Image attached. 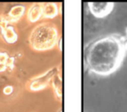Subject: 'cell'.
Returning a JSON list of instances; mask_svg holds the SVG:
<instances>
[{
	"instance_id": "6da1fadb",
	"label": "cell",
	"mask_w": 127,
	"mask_h": 112,
	"mask_svg": "<svg viewBox=\"0 0 127 112\" xmlns=\"http://www.w3.org/2000/svg\"><path fill=\"white\" fill-rule=\"evenodd\" d=\"M127 52V40L118 34L100 37L85 48L86 67L96 75L106 77L121 66Z\"/></svg>"
},
{
	"instance_id": "7a4b0ae2",
	"label": "cell",
	"mask_w": 127,
	"mask_h": 112,
	"mask_svg": "<svg viewBox=\"0 0 127 112\" xmlns=\"http://www.w3.org/2000/svg\"><path fill=\"white\" fill-rule=\"evenodd\" d=\"M60 38L58 30L54 24L42 23L34 27L29 36V44L37 51H46L57 46Z\"/></svg>"
},
{
	"instance_id": "3957f363",
	"label": "cell",
	"mask_w": 127,
	"mask_h": 112,
	"mask_svg": "<svg viewBox=\"0 0 127 112\" xmlns=\"http://www.w3.org/2000/svg\"><path fill=\"white\" fill-rule=\"evenodd\" d=\"M59 72H61L59 67L54 66L50 70H46L44 74L32 77L28 83L29 90L36 92V91H40L42 89H44L50 84H51L53 77Z\"/></svg>"
},
{
	"instance_id": "277c9868",
	"label": "cell",
	"mask_w": 127,
	"mask_h": 112,
	"mask_svg": "<svg viewBox=\"0 0 127 112\" xmlns=\"http://www.w3.org/2000/svg\"><path fill=\"white\" fill-rule=\"evenodd\" d=\"M90 12L95 18H104L109 16L114 9V3H96L89 2L87 4Z\"/></svg>"
},
{
	"instance_id": "5b68a950",
	"label": "cell",
	"mask_w": 127,
	"mask_h": 112,
	"mask_svg": "<svg viewBox=\"0 0 127 112\" xmlns=\"http://www.w3.org/2000/svg\"><path fill=\"white\" fill-rule=\"evenodd\" d=\"M0 35L2 37L3 40L6 44H15L18 39V33H17L14 26L11 25V24L5 25V26L2 27V28L0 29Z\"/></svg>"
},
{
	"instance_id": "8992f818",
	"label": "cell",
	"mask_w": 127,
	"mask_h": 112,
	"mask_svg": "<svg viewBox=\"0 0 127 112\" xmlns=\"http://www.w3.org/2000/svg\"><path fill=\"white\" fill-rule=\"evenodd\" d=\"M43 4L34 3L29 7L27 11V19L31 23L38 22L43 18Z\"/></svg>"
},
{
	"instance_id": "52a82bcc",
	"label": "cell",
	"mask_w": 127,
	"mask_h": 112,
	"mask_svg": "<svg viewBox=\"0 0 127 112\" xmlns=\"http://www.w3.org/2000/svg\"><path fill=\"white\" fill-rule=\"evenodd\" d=\"M26 12V7L24 4H17L11 8L7 15V19L10 23H16L24 17Z\"/></svg>"
},
{
	"instance_id": "ba28073f",
	"label": "cell",
	"mask_w": 127,
	"mask_h": 112,
	"mask_svg": "<svg viewBox=\"0 0 127 112\" xmlns=\"http://www.w3.org/2000/svg\"><path fill=\"white\" fill-rule=\"evenodd\" d=\"M43 18L52 19L59 14V7L56 3H44L43 4Z\"/></svg>"
},
{
	"instance_id": "9c48e42d",
	"label": "cell",
	"mask_w": 127,
	"mask_h": 112,
	"mask_svg": "<svg viewBox=\"0 0 127 112\" xmlns=\"http://www.w3.org/2000/svg\"><path fill=\"white\" fill-rule=\"evenodd\" d=\"M14 58L10 56L8 52L0 50V73L7 70H12L14 67Z\"/></svg>"
},
{
	"instance_id": "30bf717a",
	"label": "cell",
	"mask_w": 127,
	"mask_h": 112,
	"mask_svg": "<svg viewBox=\"0 0 127 112\" xmlns=\"http://www.w3.org/2000/svg\"><path fill=\"white\" fill-rule=\"evenodd\" d=\"M62 84H63V79H62L61 72H59L53 77L52 81H51V85H52L55 96L59 100L62 98V91H63L62 90V87H63Z\"/></svg>"
},
{
	"instance_id": "8fae6325",
	"label": "cell",
	"mask_w": 127,
	"mask_h": 112,
	"mask_svg": "<svg viewBox=\"0 0 127 112\" xmlns=\"http://www.w3.org/2000/svg\"><path fill=\"white\" fill-rule=\"evenodd\" d=\"M13 90H14L13 86L7 85L4 88V89H3V93H4V95H6V96H10V95H11L13 93Z\"/></svg>"
},
{
	"instance_id": "7c38bea8",
	"label": "cell",
	"mask_w": 127,
	"mask_h": 112,
	"mask_svg": "<svg viewBox=\"0 0 127 112\" xmlns=\"http://www.w3.org/2000/svg\"><path fill=\"white\" fill-rule=\"evenodd\" d=\"M57 45H58V49L61 51L62 50V37H60L59 39H58V44Z\"/></svg>"
},
{
	"instance_id": "4fadbf2b",
	"label": "cell",
	"mask_w": 127,
	"mask_h": 112,
	"mask_svg": "<svg viewBox=\"0 0 127 112\" xmlns=\"http://www.w3.org/2000/svg\"><path fill=\"white\" fill-rule=\"evenodd\" d=\"M125 32H126V40H127V27H126V30H125Z\"/></svg>"
}]
</instances>
